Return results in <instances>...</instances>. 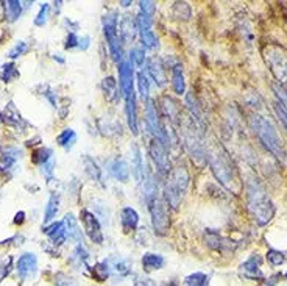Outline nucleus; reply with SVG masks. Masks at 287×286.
<instances>
[{
	"instance_id": "f257e3e1",
	"label": "nucleus",
	"mask_w": 287,
	"mask_h": 286,
	"mask_svg": "<svg viewBox=\"0 0 287 286\" xmlns=\"http://www.w3.org/2000/svg\"><path fill=\"white\" fill-rule=\"evenodd\" d=\"M247 197H248V210L253 214L255 221L259 225H265L272 221L275 214V207L264 186L258 180H255V178H251L247 185Z\"/></svg>"
},
{
	"instance_id": "f03ea898",
	"label": "nucleus",
	"mask_w": 287,
	"mask_h": 286,
	"mask_svg": "<svg viewBox=\"0 0 287 286\" xmlns=\"http://www.w3.org/2000/svg\"><path fill=\"white\" fill-rule=\"evenodd\" d=\"M209 165L214 172V175L217 177V180L229 191L232 192H239L241 191V182L239 177L236 174L234 165L229 159L228 153L220 147L215 146L209 150Z\"/></svg>"
},
{
	"instance_id": "7ed1b4c3",
	"label": "nucleus",
	"mask_w": 287,
	"mask_h": 286,
	"mask_svg": "<svg viewBox=\"0 0 287 286\" xmlns=\"http://www.w3.org/2000/svg\"><path fill=\"white\" fill-rule=\"evenodd\" d=\"M250 125H251V129H253V132L258 135L264 147L272 155H275L279 161H285L287 152L282 144L281 136L278 135L276 129L273 127V124L259 114H253L250 117Z\"/></svg>"
},
{
	"instance_id": "20e7f679",
	"label": "nucleus",
	"mask_w": 287,
	"mask_h": 286,
	"mask_svg": "<svg viewBox=\"0 0 287 286\" xmlns=\"http://www.w3.org/2000/svg\"><path fill=\"white\" fill-rule=\"evenodd\" d=\"M146 199L149 203L152 224H153L155 231L158 235H166L170 227L169 213H167V207H166L164 200L158 195V186L152 178H149L146 183Z\"/></svg>"
},
{
	"instance_id": "39448f33",
	"label": "nucleus",
	"mask_w": 287,
	"mask_h": 286,
	"mask_svg": "<svg viewBox=\"0 0 287 286\" xmlns=\"http://www.w3.org/2000/svg\"><path fill=\"white\" fill-rule=\"evenodd\" d=\"M189 186V172L184 166L175 168L167 178L166 183V199L167 203L173 208L178 210V207L181 205V200L184 197V194Z\"/></svg>"
},
{
	"instance_id": "423d86ee",
	"label": "nucleus",
	"mask_w": 287,
	"mask_h": 286,
	"mask_svg": "<svg viewBox=\"0 0 287 286\" xmlns=\"http://www.w3.org/2000/svg\"><path fill=\"white\" fill-rule=\"evenodd\" d=\"M264 58L281 88L287 93V50L278 44H270L264 50Z\"/></svg>"
},
{
	"instance_id": "0eeeda50",
	"label": "nucleus",
	"mask_w": 287,
	"mask_h": 286,
	"mask_svg": "<svg viewBox=\"0 0 287 286\" xmlns=\"http://www.w3.org/2000/svg\"><path fill=\"white\" fill-rule=\"evenodd\" d=\"M103 31L113 58L116 61L122 60V47L119 43V33H117V17L114 13H110L103 17Z\"/></svg>"
},
{
	"instance_id": "6e6552de",
	"label": "nucleus",
	"mask_w": 287,
	"mask_h": 286,
	"mask_svg": "<svg viewBox=\"0 0 287 286\" xmlns=\"http://www.w3.org/2000/svg\"><path fill=\"white\" fill-rule=\"evenodd\" d=\"M80 219H81L83 227L86 230V235L91 238V241L95 242V244H102L103 242V233H102V227H100L99 219L95 218V214L87 211V210H81Z\"/></svg>"
},
{
	"instance_id": "1a4fd4ad",
	"label": "nucleus",
	"mask_w": 287,
	"mask_h": 286,
	"mask_svg": "<svg viewBox=\"0 0 287 286\" xmlns=\"http://www.w3.org/2000/svg\"><path fill=\"white\" fill-rule=\"evenodd\" d=\"M150 153H152V159L156 166V169L161 172V174H166L169 172V155H167V150H166V144L164 142H161L159 139H153L152 144H150Z\"/></svg>"
},
{
	"instance_id": "9d476101",
	"label": "nucleus",
	"mask_w": 287,
	"mask_h": 286,
	"mask_svg": "<svg viewBox=\"0 0 287 286\" xmlns=\"http://www.w3.org/2000/svg\"><path fill=\"white\" fill-rule=\"evenodd\" d=\"M146 113H147V122H149V127L150 130L153 132L155 138L159 139L161 142H164L167 144V133L164 132L163 125H161V119H159V114L156 111V106L153 105V102H147V108H146Z\"/></svg>"
},
{
	"instance_id": "9b49d317",
	"label": "nucleus",
	"mask_w": 287,
	"mask_h": 286,
	"mask_svg": "<svg viewBox=\"0 0 287 286\" xmlns=\"http://www.w3.org/2000/svg\"><path fill=\"white\" fill-rule=\"evenodd\" d=\"M241 275L248 280H262L264 274L261 269V258L258 255L250 257L241 264Z\"/></svg>"
},
{
	"instance_id": "f8f14e48",
	"label": "nucleus",
	"mask_w": 287,
	"mask_h": 286,
	"mask_svg": "<svg viewBox=\"0 0 287 286\" xmlns=\"http://www.w3.org/2000/svg\"><path fill=\"white\" fill-rule=\"evenodd\" d=\"M119 78H120V89L123 96L127 97L134 93L133 89V67L128 61H122L119 66Z\"/></svg>"
},
{
	"instance_id": "ddd939ff",
	"label": "nucleus",
	"mask_w": 287,
	"mask_h": 286,
	"mask_svg": "<svg viewBox=\"0 0 287 286\" xmlns=\"http://www.w3.org/2000/svg\"><path fill=\"white\" fill-rule=\"evenodd\" d=\"M36 267H38V258L33 254H24L19 261H17V274H19L21 278H27L28 275H31Z\"/></svg>"
},
{
	"instance_id": "4468645a",
	"label": "nucleus",
	"mask_w": 287,
	"mask_h": 286,
	"mask_svg": "<svg viewBox=\"0 0 287 286\" xmlns=\"http://www.w3.org/2000/svg\"><path fill=\"white\" fill-rule=\"evenodd\" d=\"M44 233L50 238L52 244L55 246H61L66 241V227L64 222H53L49 227L44 228Z\"/></svg>"
},
{
	"instance_id": "2eb2a0df",
	"label": "nucleus",
	"mask_w": 287,
	"mask_h": 286,
	"mask_svg": "<svg viewBox=\"0 0 287 286\" xmlns=\"http://www.w3.org/2000/svg\"><path fill=\"white\" fill-rule=\"evenodd\" d=\"M110 174L116 178V180L125 183V182H128V178H130V168L122 158H116L110 165Z\"/></svg>"
},
{
	"instance_id": "dca6fc26",
	"label": "nucleus",
	"mask_w": 287,
	"mask_h": 286,
	"mask_svg": "<svg viewBox=\"0 0 287 286\" xmlns=\"http://www.w3.org/2000/svg\"><path fill=\"white\" fill-rule=\"evenodd\" d=\"M120 221H122V228L125 233H130V231L136 230L137 224H139V214L136 213V210L127 207L122 210V214H120Z\"/></svg>"
},
{
	"instance_id": "f3484780",
	"label": "nucleus",
	"mask_w": 287,
	"mask_h": 286,
	"mask_svg": "<svg viewBox=\"0 0 287 286\" xmlns=\"http://www.w3.org/2000/svg\"><path fill=\"white\" fill-rule=\"evenodd\" d=\"M137 25L131 19V16H123L120 21V36L125 43H131L136 36Z\"/></svg>"
},
{
	"instance_id": "a211bd4d",
	"label": "nucleus",
	"mask_w": 287,
	"mask_h": 286,
	"mask_svg": "<svg viewBox=\"0 0 287 286\" xmlns=\"http://www.w3.org/2000/svg\"><path fill=\"white\" fill-rule=\"evenodd\" d=\"M2 119H4V122H5L7 125H11V127H19V124H21V125L25 124V120L22 119L21 113L17 111L16 105H14L13 102H10V103L7 105V108L4 110V114H2Z\"/></svg>"
},
{
	"instance_id": "6ab92c4d",
	"label": "nucleus",
	"mask_w": 287,
	"mask_h": 286,
	"mask_svg": "<svg viewBox=\"0 0 287 286\" xmlns=\"http://www.w3.org/2000/svg\"><path fill=\"white\" fill-rule=\"evenodd\" d=\"M63 222H64L66 233L69 235V238L74 239V241H77V242H83V241H81V230H80V227H78L77 219L74 218V214H70V213L66 214Z\"/></svg>"
},
{
	"instance_id": "aec40b11",
	"label": "nucleus",
	"mask_w": 287,
	"mask_h": 286,
	"mask_svg": "<svg viewBox=\"0 0 287 286\" xmlns=\"http://www.w3.org/2000/svg\"><path fill=\"white\" fill-rule=\"evenodd\" d=\"M149 74H150V77L153 78V81H155L158 86H164V83H166L164 66L161 64L159 60L153 58V60L149 61Z\"/></svg>"
},
{
	"instance_id": "412c9836",
	"label": "nucleus",
	"mask_w": 287,
	"mask_h": 286,
	"mask_svg": "<svg viewBox=\"0 0 287 286\" xmlns=\"http://www.w3.org/2000/svg\"><path fill=\"white\" fill-rule=\"evenodd\" d=\"M127 100V117H128V125L134 135H137V111H136V96L134 93L125 97Z\"/></svg>"
},
{
	"instance_id": "4be33fe9",
	"label": "nucleus",
	"mask_w": 287,
	"mask_h": 286,
	"mask_svg": "<svg viewBox=\"0 0 287 286\" xmlns=\"http://www.w3.org/2000/svg\"><path fill=\"white\" fill-rule=\"evenodd\" d=\"M205 239H206V244L211 247V249H215V250H223L226 246H229V241L222 238V235L219 231H215L212 228L206 230L205 233Z\"/></svg>"
},
{
	"instance_id": "5701e85b",
	"label": "nucleus",
	"mask_w": 287,
	"mask_h": 286,
	"mask_svg": "<svg viewBox=\"0 0 287 286\" xmlns=\"http://www.w3.org/2000/svg\"><path fill=\"white\" fill-rule=\"evenodd\" d=\"M110 266H111L110 269H113V272L119 277H125L131 272V264L127 258H122V257L111 258Z\"/></svg>"
},
{
	"instance_id": "b1692460",
	"label": "nucleus",
	"mask_w": 287,
	"mask_h": 286,
	"mask_svg": "<svg viewBox=\"0 0 287 286\" xmlns=\"http://www.w3.org/2000/svg\"><path fill=\"white\" fill-rule=\"evenodd\" d=\"M60 211V195L57 192L50 194L49 202H47V208H45V214H44V224H49L53 218L57 216Z\"/></svg>"
},
{
	"instance_id": "393cba45",
	"label": "nucleus",
	"mask_w": 287,
	"mask_h": 286,
	"mask_svg": "<svg viewBox=\"0 0 287 286\" xmlns=\"http://www.w3.org/2000/svg\"><path fill=\"white\" fill-rule=\"evenodd\" d=\"M142 266L147 272L161 269L164 266V258L158 254H146L142 257Z\"/></svg>"
},
{
	"instance_id": "a878e982",
	"label": "nucleus",
	"mask_w": 287,
	"mask_h": 286,
	"mask_svg": "<svg viewBox=\"0 0 287 286\" xmlns=\"http://www.w3.org/2000/svg\"><path fill=\"white\" fill-rule=\"evenodd\" d=\"M102 89H103V94H105L106 100H110V102H114L119 96L117 81L114 80V77H106L102 81Z\"/></svg>"
},
{
	"instance_id": "bb28decb",
	"label": "nucleus",
	"mask_w": 287,
	"mask_h": 286,
	"mask_svg": "<svg viewBox=\"0 0 287 286\" xmlns=\"http://www.w3.org/2000/svg\"><path fill=\"white\" fill-rule=\"evenodd\" d=\"M83 163H84V171L89 175V178H91V180H94V182L100 183L102 182V171L97 166V163L94 161L91 156H87V155L83 158Z\"/></svg>"
},
{
	"instance_id": "cd10ccee",
	"label": "nucleus",
	"mask_w": 287,
	"mask_h": 286,
	"mask_svg": "<svg viewBox=\"0 0 287 286\" xmlns=\"http://www.w3.org/2000/svg\"><path fill=\"white\" fill-rule=\"evenodd\" d=\"M172 78H173V81H172V83H173V91H175L178 96L184 94L186 83H184L183 69H181V66H179V64L173 66V75H172Z\"/></svg>"
},
{
	"instance_id": "c85d7f7f",
	"label": "nucleus",
	"mask_w": 287,
	"mask_h": 286,
	"mask_svg": "<svg viewBox=\"0 0 287 286\" xmlns=\"http://www.w3.org/2000/svg\"><path fill=\"white\" fill-rule=\"evenodd\" d=\"M57 142H58V146L69 150V149L74 147V144L77 142V133L72 129H66L64 132L60 133V136L57 138Z\"/></svg>"
},
{
	"instance_id": "c756f323",
	"label": "nucleus",
	"mask_w": 287,
	"mask_h": 286,
	"mask_svg": "<svg viewBox=\"0 0 287 286\" xmlns=\"http://www.w3.org/2000/svg\"><path fill=\"white\" fill-rule=\"evenodd\" d=\"M5 11H7L8 21L14 22L19 19V16L22 13V4L17 2V0H8V2H5Z\"/></svg>"
},
{
	"instance_id": "7c9ffc66",
	"label": "nucleus",
	"mask_w": 287,
	"mask_h": 286,
	"mask_svg": "<svg viewBox=\"0 0 287 286\" xmlns=\"http://www.w3.org/2000/svg\"><path fill=\"white\" fill-rule=\"evenodd\" d=\"M137 88H139V94L142 97V100H149V94H150V83L149 78L144 72L137 74Z\"/></svg>"
},
{
	"instance_id": "2f4dec72",
	"label": "nucleus",
	"mask_w": 287,
	"mask_h": 286,
	"mask_svg": "<svg viewBox=\"0 0 287 286\" xmlns=\"http://www.w3.org/2000/svg\"><path fill=\"white\" fill-rule=\"evenodd\" d=\"M19 77V70H17L14 63H7L2 69V81L10 83Z\"/></svg>"
},
{
	"instance_id": "473e14b6",
	"label": "nucleus",
	"mask_w": 287,
	"mask_h": 286,
	"mask_svg": "<svg viewBox=\"0 0 287 286\" xmlns=\"http://www.w3.org/2000/svg\"><path fill=\"white\" fill-rule=\"evenodd\" d=\"M92 275L95 280L99 281H105L110 275V264L108 263H97L94 267H92Z\"/></svg>"
},
{
	"instance_id": "72a5a7b5",
	"label": "nucleus",
	"mask_w": 287,
	"mask_h": 286,
	"mask_svg": "<svg viewBox=\"0 0 287 286\" xmlns=\"http://www.w3.org/2000/svg\"><path fill=\"white\" fill-rule=\"evenodd\" d=\"M186 100H187V106H189V110H190V114L194 116V119L197 120V124H203V117H202L200 106H199V103H197L195 97H194L192 94H187Z\"/></svg>"
},
{
	"instance_id": "f704fd0d",
	"label": "nucleus",
	"mask_w": 287,
	"mask_h": 286,
	"mask_svg": "<svg viewBox=\"0 0 287 286\" xmlns=\"http://www.w3.org/2000/svg\"><path fill=\"white\" fill-rule=\"evenodd\" d=\"M50 159H52V150L50 149L41 147L33 153V163H36V165L44 166L47 161H50Z\"/></svg>"
},
{
	"instance_id": "c9c22d12",
	"label": "nucleus",
	"mask_w": 287,
	"mask_h": 286,
	"mask_svg": "<svg viewBox=\"0 0 287 286\" xmlns=\"http://www.w3.org/2000/svg\"><path fill=\"white\" fill-rule=\"evenodd\" d=\"M208 277L202 272H195L184 280V286H206Z\"/></svg>"
},
{
	"instance_id": "e433bc0d",
	"label": "nucleus",
	"mask_w": 287,
	"mask_h": 286,
	"mask_svg": "<svg viewBox=\"0 0 287 286\" xmlns=\"http://www.w3.org/2000/svg\"><path fill=\"white\" fill-rule=\"evenodd\" d=\"M134 150V155H133V159H134V175L136 178L140 182L142 180V174H144V163H142V158H140V150L134 146L133 147Z\"/></svg>"
},
{
	"instance_id": "4c0bfd02",
	"label": "nucleus",
	"mask_w": 287,
	"mask_h": 286,
	"mask_svg": "<svg viewBox=\"0 0 287 286\" xmlns=\"http://www.w3.org/2000/svg\"><path fill=\"white\" fill-rule=\"evenodd\" d=\"M267 260H268V263H270L272 266H281V264L284 263L285 257H284L282 252H279V250L270 249V250L267 252Z\"/></svg>"
},
{
	"instance_id": "58836bf2",
	"label": "nucleus",
	"mask_w": 287,
	"mask_h": 286,
	"mask_svg": "<svg viewBox=\"0 0 287 286\" xmlns=\"http://www.w3.org/2000/svg\"><path fill=\"white\" fill-rule=\"evenodd\" d=\"M273 91H275V94H276V97H278L279 106L284 110V113L287 114V93L284 91L281 86H278V85H273Z\"/></svg>"
},
{
	"instance_id": "ea45409f",
	"label": "nucleus",
	"mask_w": 287,
	"mask_h": 286,
	"mask_svg": "<svg viewBox=\"0 0 287 286\" xmlns=\"http://www.w3.org/2000/svg\"><path fill=\"white\" fill-rule=\"evenodd\" d=\"M28 50V46L24 43V41H19L17 43L10 52H8V58H11V60H14V58H17V57H21V55H24V53Z\"/></svg>"
},
{
	"instance_id": "a19ab883",
	"label": "nucleus",
	"mask_w": 287,
	"mask_h": 286,
	"mask_svg": "<svg viewBox=\"0 0 287 286\" xmlns=\"http://www.w3.org/2000/svg\"><path fill=\"white\" fill-rule=\"evenodd\" d=\"M47 17H49V5L44 4L38 13V16H36V19H34V24L38 25V27H44L45 22H47Z\"/></svg>"
},
{
	"instance_id": "79ce46f5",
	"label": "nucleus",
	"mask_w": 287,
	"mask_h": 286,
	"mask_svg": "<svg viewBox=\"0 0 287 286\" xmlns=\"http://www.w3.org/2000/svg\"><path fill=\"white\" fill-rule=\"evenodd\" d=\"M144 61H146V55H144V50L142 49H134L131 52V63H134L137 67L144 66Z\"/></svg>"
},
{
	"instance_id": "37998d69",
	"label": "nucleus",
	"mask_w": 287,
	"mask_h": 286,
	"mask_svg": "<svg viewBox=\"0 0 287 286\" xmlns=\"http://www.w3.org/2000/svg\"><path fill=\"white\" fill-rule=\"evenodd\" d=\"M57 286H78L74 278L67 277L66 274H58L57 277Z\"/></svg>"
},
{
	"instance_id": "c03bdc74",
	"label": "nucleus",
	"mask_w": 287,
	"mask_h": 286,
	"mask_svg": "<svg viewBox=\"0 0 287 286\" xmlns=\"http://www.w3.org/2000/svg\"><path fill=\"white\" fill-rule=\"evenodd\" d=\"M80 44V39H78V36L77 34L72 31V33H69V36H67V39H66V49H74V47H77Z\"/></svg>"
},
{
	"instance_id": "a18cd8bd",
	"label": "nucleus",
	"mask_w": 287,
	"mask_h": 286,
	"mask_svg": "<svg viewBox=\"0 0 287 286\" xmlns=\"http://www.w3.org/2000/svg\"><path fill=\"white\" fill-rule=\"evenodd\" d=\"M10 266H11V257H8V258L4 261V264L0 266V281H2V278H4L5 275H8V272H10Z\"/></svg>"
},
{
	"instance_id": "49530a36",
	"label": "nucleus",
	"mask_w": 287,
	"mask_h": 286,
	"mask_svg": "<svg viewBox=\"0 0 287 286\" xmlns=\"http://www.w3.org/2000/svg\"><path fill=\"white\" fill-rule=\"evenodd\" d=\"M275 111H276V114L279 116V119L282 120L284 127H285V130H287V114L284 113V110L281 108V106H279V103H278V102L275 103Z\"/></svg>"
},
{
	"instance_id": "de8ad7c7",
	"label": "nucleus",
	"mask_w": 287,
	"mask_h": 286,
	"mask_svg": "<svg viewBox=\"0 0 287 286\" xmlns=\"http://www.w3.org/2000/svg\"><path fill=\"white\" fill-rule=\"evenodd\" d=\"M53 166H55V161L53 159H50V161H47L44 166H42V172L50 178L52 177V172H53Z\"/></svg>"
},
{
	"instance_id": "09e8293b",
	"label": "nucleus",
	"mask_w": 287,
	"mask_h": 286,
	"mask_svg": "<svg viewBox=\"0 0 287 286\" xmlns=\"http://www.w3.org/2000/svg\"><path fill=\"white\" fill-rule=\"evenodd\" d=\"M134 284L136 286H156L152 278H137Z\"/></svg>"
},
{
	"instance_id": "8fccbe9b",
	"label": "nucleus",
	"mask_w": 287,
	"mask_h": 286,
	"mask_svg": "<svg viewBox=\"0 0 287 286\" xmlns=\"http://www.w3.org/2000/svg\"><path fill=\"white\" fill-rule=\"evenodd\" d=\"M24 218H25V213L24 211H19L16 214V218H14V224H22L24 222Z\"/></svg>"
},
{
	"instance_id": "3c124183",
	"label": "nucleus",
	"mask_w": 287,
	"mask_h": 286,
	"mask_svg": "<svg viewBox=\"0 0 287 286\" xmlns=\"http://www.w3.org/2000/svg\"><path fill=\"white\" fill-rule=\"evenodd\" d=\"M78 46H80L83 50H86V49L89 47V38H87V36H86V38H83V39L80 41V44H78Z\"/></svg>"
},
{
	"instance_id": "603ef678",
	"label": "nucleus",
	"mask_w": 287,
	"mask_h": 286,
	"mask_svg": "<svg viewBox=\"0 0 287 286\" xmlns=\"http://www.w3.org/2000/svg\"><path fill=\"white\" fill-rule=\"evenodd\" d=\"M279 277H281V275H275V277H272V278H270V281H267V283H265L264 286H275Z\"/></svg>"
},
{
	"instance_id": "864d4df0",
	"label": "nucleus",
	"mask_w": 287,
	"mask_h": 286,
	"mask_svg": "<svg viewBox=\"0 0 287 286\" xmlns=\"http://www.w3.org/2000/svg\"><path fill=\"white\" fill-rule=\"evenodd\" d=\"M130 4H131V2H122L123 7H130Z\"/></svg>"
},
{
	"instance_id": "5fc2aeb1",
	"label": "nucleus",
	"mask_w": 287,
	"mask_h": 286,
	"mask_svg": "<svg viewBox=\"0 0 287 286\" xmlns=\"http://www.w3.org/2000/svg\"><path fill=\"white\" fill-rule=\"evenodd\" d=\"M4 246H5V244H0V250H2V247H4Z\"/></svg>"
}]
</instances>
